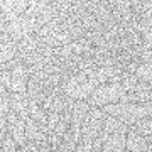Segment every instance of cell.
Wrapping results in <instances>:
<instances>
[{
	"label": "cell",
	"instance_id": "7",
	"mask_svg": "<svg viewBox=\"0 0 152 152\" xmlns=\"http://www.w3.org/2000/svg\"><path fill=\"white\" fill-rule=\"evenodd\" d=\"M125 151H132V152L152 151V142H147V139L144 135L137 134L134 129L129 127V130H127V137H125Z\"/></svg>",
	"mask_w": 152,
	"mask_h": 152
},
{
	"label": "cell",
	"instance_id": "2",
	"mask_svg": "<svg viewBox=\"0 0 152 152\" xmlns=\"http://www.w3.org/2000/svg\"><path fill=\"white\" fill-rule=\"evenodd\" d=\"M107 117L103 110L100 107H90L85 115V118L81 122V144H83V152H90L91 151V144L93 140L100 135L102 125H103V118Z\"/></svg>",
	"mask_w": 152,
	"mask_h": 152
},
{
	"label": "cell",
	"instance_id": "11",
	"mask_svg": "<svg viewBox=\"0 0 152 152\" xmlns=\"http://www.w3.org/2000/svg\"><path fill=\"white\" fill-rule=\"evenodd\" d=\"M130 129L140 134L147 139V142H152V120L151 117H144V118H139L137 122H134L132 125H129Z\"/></svg>",
	"mask_w": 152,
	"mask_h": 152
},
{
	"label": "cell",
	"instance_id": "10",
	"mask_svg": "<svg viewBox=\"0 0 152 152\" xmlns=\"http://www.w3.org/2000/svg\"><path fill=\"white\" fill-rule=\"evenodd\" d=\"M118 102H122V103H144V102H152V90H134L130 93L122 95Z\"/></svg>",
	"mask_w": 152,
	"mask_h": 152
},
{
	"label": "cell",
	"instance_id": "1",
	"mask_svg": "<svg viewBox=\"0 0 152 152\" xmlns=\"http://www.w3.org/2000/svg\"><path fill=\"white\" fill-rule=\"evenodd\" d=\"M107 115H112L115 118H118L120 122H124L127 125H132L139 118L144 117H152V102H144V103H108L100 107Z\"/></svg>",
	"mask_w": 152,
	"mask_h": 152
},
{
	"label": "cell",
	"instance_id": "9",
	"mask_svg": "<svg viewBox=\"0 0 152 152\" xmlns=\"http://www.w3.org/2000/svg\"><path fill=\"white\" fill-rule=\"evenodd\" d=\"M42 81L37 75H29L27 80V95L29 100H34V102H39V103H44L46 100V95L42 91Z\"/></svg>",
	"mask_w": 152,
	"mask_h": 152
},
{
	"label": "cell",
	"instance_id": "13",
	"mask_svg": "<svg viewBox=\"0 0 152 152\" xmlns=\"http://www.w3.org/2000/svg\"><path fill=\"white\" fill-rule=\"evenodd\" d=\"M134 75L139 81L144 83H151L152 80V63H139L134 71Z\"/></svg>",
	"mask_w": 152,
	"mask_h": 152
},
{
	"label": "cell",
	"instance_id": "12",
	"mask_svg": "<svg viewBox=\"0 0 152 152\" xmlns=\"http://www.w3.org/2000/svg\"><path fill=\"white\" fill-rule=\"evenodd\" d=\"M17 56V42L14 41H4L0 42V63L14 59Z\"/></svg>",
	"mask_w": 152,
	"mask_h": 152
},
{
	"label": "cell",
	"instance_id": "14",
	"mask_svg": "<svg viewBox=\"0 0 152 152\" xmlns=\"http://www.w3.org/2000/svg\"><path fill=\"white\" fill-rule=\"evenodd\" d=\"M0 151H4V152H15L17 151V144H15V140H14V137L9 134V130H7L5 137H4V140H2Z\"/></svg>",
	"mask_w": 152,
	"mask_h": 152
},
{
	"label": "cell",
	"instance_id": "6",
	"mask_svg": "<svg viewBox=\"0 0 152 152\" xmlns=\"http://www.w3.org/2000/svg\"><path fill=\"white\" fill-rule=\"evenodd\" d=\"M27 80H29L27 66L22 61H19L10 71V90L9 91L26 93L27 91Z\"/></svg>",
	"mask_w": 152,
	"mask_h": 152
},
{
	"label": "cell",
	"instance_id": "4",
	"mask_svg": "<svg viewBox=\"0 0 152 152\" xmlns=\"http://www.w3.org/2000/svg\"><path fill=\"white\" fill-rule=\"evenodd\" d=\"M7 130L14 137V140L17 144V151H24V147L27 144V139H26V122L12 108L9 112V115H7Z\"/></svg>",
	"mask_w": 152,
	"mask_h": 152
},
{
	"label": "cell",
	"instance_id": "3",
	"mask_svg": "<svg viewBox=\"0 0 152 152\" xmlns=\"http://www.w3.org/2000/svg\"><path fill=\"white\" fill-rule=\"evenodd\" d=\"M122 95H125V90L120 81L102 83L86 98V103L90 107H103V105H108V103H117Z\"/></svg>",
	"mask_w": 152,
	"mask_h": 152
},
{
	"label": "cell",
	"instance_id": "5",
	"mask_svg": "<svg viewBox=\"0 0 152 152\" xmlns=\"http://www.w3.org/2000/svg\"><path fill=\"white\" fill-rule=\"evenodd\" d=\"M129 125L120 127L118 130L107 134L102 144V151L103 152H124L125 151V137H127Z\"/></svg>",
	"mask_w": 152,
	"mask_h": 152
},
{
	"label": "cell",
	"instance_id": "15",
	"mask_svg": "<svg viewBox=\"0 0 152 152\" xmlns=\"http://www.w3.org/2000/svg\"><path fill=\"white\" fill-rule=\"evenodd\" d=\"M5 26H7V22L4 19V14L0 12V32H5Z\"/></svg>",
	"mask_w": 152,
	"mask_h": 152
},
{
	"label": "cell",
	"instance_id": "8",
	"mask_svg": "<svg viewBox=\"0 0 152 152\" xmlns=\"http://www.w3.org/2000/svg\"><path fill=\"white\" fill-rule=\"evenodd\" d=\"M9 98H10V108L20 117L24 122L29 118V95L26 93H15L9 91Z\"/></svg>",
	"mask_w": 152,
	"mask_h": 152
}]
</instances>
